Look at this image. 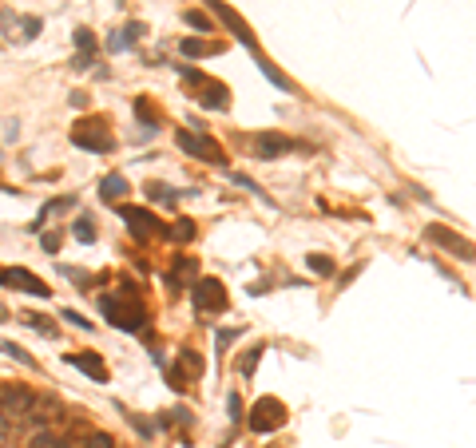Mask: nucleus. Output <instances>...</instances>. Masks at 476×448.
<instances>
[{
	"mask_svg": "<svg viewBox=\"0 0 476 448\" xmlns=\"http://www.w3.org/2000/svg\"><path fill=\"white\" fill-rule=\"evenodd\" d=\"M99 310H103V317H108L111 326L127 329V333H139V329L147 326V305H143V298L135 294V286L103 294V298H99Z\"/></svg>",
	"mask_w": 476,
	"mask_h": 448,
	"instance_id": "f257e3e1",
	"label": "nucleus"
},
{
	"mask_svg": "<svg viewBox=\"0 0 476 448\" xmlns=\"http://www.w3.org/2000/svg\"><path fill=\"white\" fill-rule=\"evenodd\" d=\"M179 75L187 80L191 96H195L203 108H210V111H226V108H231V96H226V87H222L219 80H210V75H203L199 68H187V64H179Z\"/></svg>",
	"mask_w": 476,
	"mask_h": 448,
	"instance_id": "f03ea898",
	"label": "nucleus"
},
{
	"mask_svg": "<svg viewBox=\"0 0 476 448\" xmlns=\"http://www.w3.org/2000/svg\"><path fill=\"white\" fill-rule=\"evenodd\" d=\"M72 143L84 147V151H96V155H108L111 147H115V135L103 120H80L72 127Z\"/></svg>",
	"mask_w": 476,
	"mask_h": 448,
	"instance_id": "7ed1b4c3",
	"label": "nucleus"
},
{
	"mask_svg": "<svg viewBox=\"0 0 476 448\" xmlns=\"http://www.w3.org/2000/svg\"><path fill=\"white\" fill-rule=\"evenodd\" d=\"M282 424H286V405L278 397H262L254 405V412H250V433H258V436L274 433Z\"/></svg>",
	"mask_w": 476,
	"mask_h": 448,
	"instance_id": "20e7f679",
	"label": "nucleus"
},
{
	"mask_svg": "<svg viewBox=\"0 0 476 448\" xmlns=\"http://www.w3.org/2000/svg\"><path fill=\"white\" fill-rule=\"evenodd\" d=\"M207 8H210V13H215V16H219V20H222V24H226V28H231L234 36H238V44H243V48H250V52H254V56H262V52H258V40H254V32H250V24H246L243 16L234 13V8H231V4H226V0H207Z\"/></svg>",
	"mask_w": 476,
	"mask_h": 448,
	"instance_id": "39448f33",
	"label": "nucleus"
},
{
	"mask_svg": "<svg viewBox=\"0 0 476 448\" xmlns=\"http://www.w3.org/2000/svg\"><path fill=\"white\" fill-rule=\"evenodd\" d=\"M191 290H195V310L199 314H226L231 298H226V290H222L219 278H203V282H195Z\"/></svg>",
	"mask_w": 476,
	"mask_h": 448,
	"instance_id": "423d86ee",
	"label": "nucleus"
},
{
	"mask_svg": "<svg viewBox=\"0 0 476 448\" xmlns=\"http://www.w3.org/2000/svg\"><path fill=\"white\" fill-rule=\"evenodd\" d=\"M425 238L428 243H437V246H445L452 258H461V262H476V246L468 243V238H461V234H452L449 226H437V222H428L425 226Z\"/></svg>",
	"mask_w": 476,
	"mask_h": 448,
	"instance_id": "0eeeda50",
	"label": "nucleus"
},
{
	"mask_svg": "<svg viewBox=\"0 0 476 448\" xmlns=\"http://www.w3.org/2000/svg\"><path fill=\"white\" fill-rule=\"evenodd\" d=\"M175 143L183 147L187 155H195V159H207V163H215V167H222V163H226V155H222V147L215 143V139H207V135L175 131Z\"/></svg>",
	"mask_w": 476,
	"mask_h": 448,
	"instance_id": "6e6552de",
	"label": "nucleus"
},
{
	"mask_svg": "<svg viewBox=\"0 0 476 448\" xmlns=\"http://www.w3.org/2000/svg\"><path fill=\"white\" fill-rule=\"evenodd\" d=\"M120 218L127 222V231H131L135 238H151V234L163 231L159 218L151 215V210H143V206H120Z\"/></svg>",
	"mask_w": 476,
	"mask_h": 448,
	"instance_id": "1a4fd4ad",
	"label": "nucleus"
},
{
	"mask_svg": "<svg viewBox=\"0 0 476 448\" xmlns=\"http://www.w3.org/2000/svg\"><path fill=\"white\" fill-rule=\"evenodd\" d=\"M4 286H13V290H24V294H32V298H48V294H52L48 282H40L36 274H32V270H24V266L4 270Z\"/></svg>",
	"mask_w": 476,
	"mask_h": 448,
	"instance_id": "9d476101",
	"label": "nucleus"
},
{
	"mask_svg": "<svg viewBox=\"0 0 476 448\" xmlns=\"http://www.w3.org/2000/svg\"><path fill=\"white\" fill-rule=\"evenodd\" d=\"M250 147H254L258 159H278V155H286V151H298V143H294L290 135H274V131L254 135V139H250Z\"/></svg>",
	"mask_w": 476,
	"mask_h": 448,
	"instance_id": "9b49d317",
	"label": "nucleus"
},
{
	"mask_svg": "<svg viewBox=\"0 0 476 448\" xmlns=\"http://www.w3.org/2000/svg\"><path fill=\"white\" fill-rule=\"evenodd\" d=\"M195 274H199V262L191 254H179L171 274H167V286H171V290H187V286H195Z\"/></svg>",
	"mask_w": 476,
	"mask_h": 448,
	"instance_id": "f8f14e48",
	"label": "nucleus"
},
{
	"mask_svg": "<svg viewBox=\"0 0 476 448\" xmlns=\"http://www.w3.org/2000/svg\"><path fill=\"white\" fill-rule=\"evenodd\" d=\"M32 405H36V397H32L28 389H4V393H0V409L8 412V417H28Z\"/></svg>",
	"mask_w": 476,
	"mask_h": 448,
	"instance_id": "ddd939ff",
	"label": "nucleus"
},
{
	"mask_svg": "<svg viewBox=\"0 0 476 448\" xmlns=\"http://www.w3.org/2000/svg\"><path fill=\"white\" fill-rule=\"evenodd\" d=\"M68 365H75L80 373H87L92 381H108V365H103V357L99 353H68Z\"/></svg>",
	"mask_w": 476,
	"mask_h": 448,
	"instance_id": "4468645a",
	"label": "nucleus"
},
{
	"mask_svg": "<svg viewBox=\"0 0 476 448\" xmlns=\"http://www.w3.org/2000/svg\"><path fill=\"white\" fill-rule=\"evenodd\" d=\"M127 191H131V187H127L123 175H108V179L99 182V198H103V203H120Z\"/></svg>",
	"mask_w": 476,
	"mask_h": 448,
	"instance_id": "2eb2a0df",
	"label": "nucleus"
},
{
	"mask_svg": "<svg viewBox=\"0 0 476 448\" xmlns=\"http://www.w3.org/2000/svg\"><path fill=\"white\" fill-rule=\"evenodd\" d=\"M143 36V24H127V28H120L115 36H108V52H123V48H131L135 40Z\"/></svg>",
	"mask_w": 476,
	"mask_h": 448,
	"instance_id": "dca6fc26",
	"label": "nucleus"
},
{
	"mask_svg": "<svg viewBox=\"0 0 476 448\" xmlns=\"http://www.w3.org/2000/svg\"><path fill=\"white\" fill-rule=\"evenodd\" d=\"M179 52H183L187 60H203V56H215V52H222V48L219 44H207V40H183Z\"/></svg>",
	"mask_w": 476,
	"mask_h": 448,
	"instance_id": "f3484780",
	"label": "nucleus"
},
{
	"mask_svg": "<svg viewBox=\"0 0 476 448\" xmlns=\"http://www.w3.org/2000/svg\"><path fill=\"white\" fill-rule=\"evenodd\" d=\"M28 448H68V436L52 433V428H40V433H32Z\"/></svg>",
	"mask_w": 476,
	"mask_h": 448,
	"instance_id": "a211bd4d",
	"label": "nucleus"
},
{
	"mask_svg": "<svg viewBox=\"0 0 476 448\" xmlns=\"http://www.w3.org/2000/svg\"><path fill=\"white\" fill-rule=\"evenodd\" d=\"M163 234H167L171 243H191L199 231H195V222H191V218H179L175 226H163Z\"/></svg>",
	"mask_w": 476,
	"mask_h": 448,
	"instance_id": "6ab92c4d",
	"label": "nucleus"
},
{
	"mask_svg": "<svg viewBox=\"0 0 476 448\" xmlns=\"http://www.w3.org/2000/svg\"><path fill=\"white\" fill-rule=\"evenodd\" d=\"M135 115H139V120L147 123V135H151V131H155V127H159V111L151 108V99H143V96L135 99Z\"/></svg>",
	"mask_w": 476,
	"mask_h": 448,
	"instance_id": "aec40b11",
	"label": "nucleus"
},
{
	"mask_svg": "<svg viewBox=\"0 0 476 448\" xmlns=\"http://www.w3.org/2000/svg\"><path fill=\"white\" fill-rule=\"evenodd\" d=\"M72 206H75V198H72V194H68V198H56V203H48L44 210H40V222H32V226L40 231V226H44V222H48L52 215H60V210H72Z\"/></svg>",
	"mask_w": 476,
	"mask_h": 448,
	"instance_id": "412c9836",
	"label": "nucleus"
},
{
	"mask_svg": "<svg viewBox=\"0 0 476 448\" xmlns=\"http://www.w3.org/2000/svg\"><path fill=\"white\" fill-rule=\"evenodd\" d=\"M72 234L80 238V243H96V226H92V218L80 215V218L72 222Z\"/></svg>",
	"mask_w": 476,
	"mask_h": 448,
	"instance_id": "4be33fe9",
	"label": "nucleus"
},
{
	"mask_svg": "<svg viewBox=\"0 0 476 448\" xmlns=\"http://www.w3.org/2000/svg\"><path fill=\"white\" fill-rule=\"evenodd\" d=\"M147 194H151L155 203H179V191H171L167 182H151V187H147Z\"/></svg>",
	"mask_w": 476,
	"mask_h": 448,
	"instance_id": "5701e85b",
	"label": "nucleus"
},
{
	"mask_svg": "<svg viewBox=\"0 0 476 448\" xmlns=\"http://www.w3.org/2000/svg\"><path fill=\"white\" fill-rule=\"evenodd\" d=\"M0 349L8 353V357H16L20 365H28V369H36V357H32V353H24L20 345H16V341H0Z\"/></svg>",
	"mask_w": 476,
	"mask_h": 448,
	"instance_id": "b1692460",
	"label": "nucleus"
},
{
	"mask_svg": "<svg viewBox=\"0 0 476 448\" xmlns=\"http://www.w3.org/2000/svg\"><path fill=\"white\" fill-rule=\"evenodd\" d=\"M262 349H266V345H254V349H246V357H243V361H238V369H243V377H254L258 361H262Z\"/></svg>",
	"mask_w": 476,
	"mask_h": 448,
	"instance_id": "393cba45",
	"label": "nucleus"
},
{
	"mask_svg": "<svg viewBox=\"0 0 476 448\" xmlns=\"http://www.w3.org/2000/svg\"><path fill=\"white\" fill-rule=\"evenodd\" d=\"M20 317H24V321H28L32 329H40V333H48V338H56V321H48L44 314H20Z\"/></svg>",
	"mask_w": 476,
	"mask_h": 448,
	"instance_id": "a878e982",
	"label": "nucleus"
},
{
	"mask_svg": "<svg viewBox=\"0 0 476 448\" xmlns=\"http://www.w3.org/2000/svg\"><path fill=\"white\" fill-rule=\"evenodd\" d=\"M183 20H187L191 28H199V32H215V24H210V16H207V13H199V8L183 13Z\"/></svg>",
	"mask_w": 476,
	"mask_h": 448,
	"instance_id": "bb28decb",
	"label": "nucleus"
},
{
	"mask_svg": "<svg viewBox=\"0 0 476 448\" xmlns=\"http://www.w3.org/2000/svg\"><path fill=\"white\" fill-rule=\"evenodd\" d=\"M310 270L314 274H333V262L326 254H310Z\"/></svg>",
	"mask_w": 476,
	"mask_h": 448,
	"instance_id": "cd10ccee",
	"label": "nucleus"
},
{
	"mask_svg": "<svg viewBox=\"0 0 476 448\" xmlns=\"http://www.w3.org/2000/svg\"><path fill=\"white\" fill-rule=\"evenodd\" d=\"M84 448H115V440H111L108 433H92L87 436V445Z\"/></svg>",
	"mask_w": 476,
	"mask_h": 448,
	"instance_id": "c85d7f7f",
	"label": "nucleus"
},
{
	"mask_svg": "<svg viewBox=\"0 0 476 448\" xmlns=\"http://www.w3.org/2000/svg\"><path fill=\"white\" fill-rule=\"evenodd\" d=\"M40 246H44L48 254H56V250H60V234H56V231H48L44 238H40Z\"/></svg>",
	"mask_w": 476,
	"mask_h": 448,
	"instance_id": "c756f323",
	"label": "nucleus"
},
{
	"mask_svg": "<svg viewBox=\"0 0 476 448\" xmlns=\"http://www.w3.org/2000/svg\"><path fill=\"white\" fill-rule=\"evenodd\" d=\"M40 36V20H36V16H28V20H24V40H36Z\"/></svg>",
	"mask_w": 476,
	"mask_h": 448,
	"instance_id": "7c9ffc66",
	"label": "nucleus"
},
{
	"mask_svg": "<svg viewBox=\"0 0 476 448\" xmlns=\"http://www.w3.org/2000/svg\"><path fill=\"white\" fill-rule=\"evenodd\" d=\"M60 317H68V321H72V326H80V329H92V321H84V317L75 314V310H64Z\"/></svg>",
	"mask_w": 476,
	"mask_h": 448,
	"instance_id": "2f4dec72",
	"label": "nucleus"
},
{
	"mask_svg": "<svg viewBox=\"0 0 476 448\" xmlns=\"http://www.w3.org/2000/svg\"><path fill=\"white\" fill-rule=\"evenodd\" d=\"M234 338H238V329H219V349H226Z\"/></svg>",
	"mask_w": 476,
	"mask_h": 448,
	"instance_id": "473e14b6",
	"label": "nucleus"
},
{
	"mask_svg": "<svg viewBox=\"0 0 476 448\" xmlns=\"http://www.w3.org/2000/svg\"><path fill=\"white\" fill-rule=\"evenodd\" d=\"M231 417H234V421L243 417V400H238V393H231Z\"/></svg>",
	"mask_w": 476,
	"mask_h": 448,
	"instance_id": "72a5a7b5",
	"label": "nucleus"
},
{
	"mask_svg": "<svg viewBox=\"0 0 476 448\" xmlns=\"http://www.w3.org/2000/svg\"><path fill=\"white\" fill-rule=\"evenodd\" d=\"M8 428H13V417L0 409V436H8Z\"/></svg>",
	"mask_w": 476,
	"mask_h": 448,
	"instance_id": "f704fd0d",
	"label": "nucleus"
},
{
	"mask_svg": "<svg viewBox=\"0 0 476 448\" xmlns=\"http://www.w3.org/2000/svg\"><path fill=\"white\" fill-rule=\"evenodd\" d=\"M8 317H13V314H8V310H4V305H0V321H8Z\"/></svg>",
	"mask_w": 476,
	"mask_h": 448,
	"instance_id": "c9c22d12",
	"label": "nucleus"
},
{
	"mask_svg": "<svg viewBox=\"0 0 476 448\" xmlns=\"http://www.w3.org/2000/svg\"><path fill=\"white\" fill-rule=\"evenodd\" d=\"M0 286H4V266H0Z\"/></svg>",
	"mask_w": 476,
	"mask_h": 448,
	"instance_id": "e433bc0d",
	"label": "nucleus"
}]
</instances>
